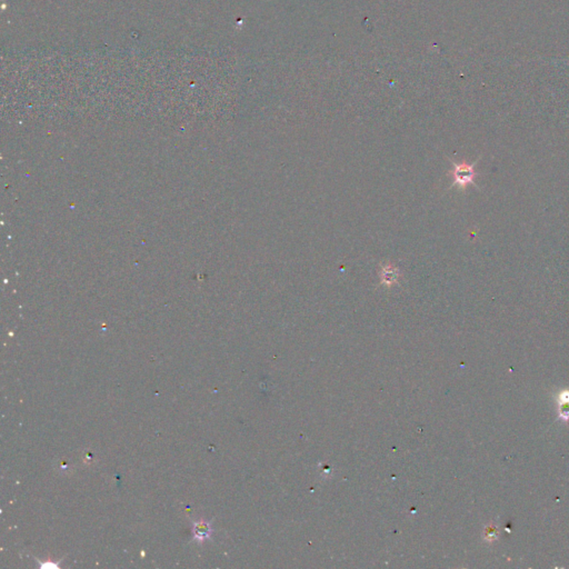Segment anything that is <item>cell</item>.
<instances>
[{
	"instance_id": "3",
	"label": "cell",
	"mask_w": 569,
	"mask_h": 569,
	"mask_svg": "<svg viewBox=\"0 0 569 569\" xmlns=\"http://www.w3.org/2000/svg\"><path fill=\"white\" fill-rule=\"evenodd\" d=\"M212 524L207 520H198L193 525V535L194 539L198 541H203L212 536Z\"/></svg>"
},
{
	"instance_id": "2",
	"label": "cell",
	"mask_w": 569,
	"mask_h": 569,
	"mask_svg": "<svg viewBox=\"0 0 569 569\" xmlns=\"http://www.w3.org/2000/svg\"><path fill=\"white\" fill-rule=\"evenodd\" d=\"M399 276H400V272L398 270V268H396L394 265L386 264L381 266L379 271V278H380L381 285L386 287H392L395 284H397Z\"/></svg>"
},
{
	"instance_id": "4",
	"label": "cell",
	"mask_w": 569,
	"mask_h": 569,
	"mask_svg": "<svg viewBox=\"0 0 569 569\" xmlns=\"http://www.w3.org/2000/svg\"><path fill=\"white\" fill-rule=\"evenodd\" d=\"M561 401H562V404L559 408L560 416L564 419H568L569 418V393L562 394Z\"/></svg>"
},
{
	"instance_id": "1",
	"label": "cell",
	"mask_w": 569,
	"mask_h": 569,
	"mask_svg": "<svg viewBox=\"0 0 569 569\" xmlns=\"http://www.w3.org/2000/svg\"><path fill=\"white\" fill-rule=\"evenodd\" d=\"M474 164H467V163H455L451 161L452 164V171L451 175L453 177V183L451 187L458 186L459 188L465 189L468 185H475V178L477 174L475 171V165Z\"/></svg>"
}]
</instances>
